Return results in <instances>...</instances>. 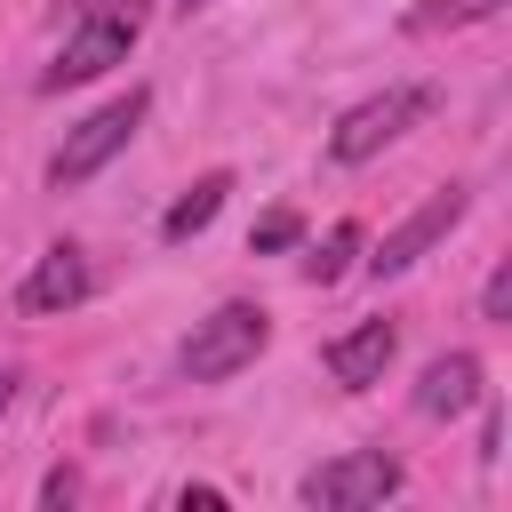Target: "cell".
Instances as JSON below:
<instances>
[{
	"instance_id": "obj_13",
	"label": "cell",
	"mask_w": 512,
	"mask_h": 512,
	"mask_svg": "<svg viewBox=\"0 0 512 512\" xmlns=\"http://www.w3.org/2000/svg\"><path fill=\"white\" fill-rule=\"evenodd\" d=\"M296 232H304V216H296V208H272V216H256V232H248V248H256V256H272V248H288Z\"/></svg>"
},
{
	"instance_id": "obj_5",
	"label": "cell",
	"mask_w": 512,
	"mask_h": 512,
	"mask_svg": "<svg viewBox=\"0 0 512 512\" xmlns=\"http://www.w3.org/2000/svg\"><path fill=\"white\" fill-rule=\"evenodd\" d=\"M312 512H368V504H384V496H400V456H384V448H352V456H328L320 472H304V488H296Z\"/></svg>"
},
{
	"instance_id": "obj_12",
	"label": "cell",
	"mask_w": 512,
	"mask_h": 512,
	"mask_svg": "<svg viewBox=\"0 0 512 512\" xmlns=\"http://www.w3.org/2000/svg\"><path fill=\"white\" fill-rule=\"evenodd\" d=\"M352 248H360V224H336V232H328V240H320V248L304 256V280H320V288H328V280H344Z\"/></svg>"
},
{
	"instance_id": "obj_15",
	"label": "cell",
	"mask_w": 512,
	"mask_h": 512,
	"mask_svg": "<svg viewBox=\"0 0 512 512\" xmlns=\"http://www.w3.org/2000/svg\"><path fill=\"white\" fill-rule=\"evenodd\" d=\"M72 488H80L72 472H48V480H40V504H72Z\"/></svg>"
},
{
	"instance_id": "obj_10",
	"label": "cell",
	"mask_w": 512,
	"mask_h": 512,
	"mask_svg": "<svg viewBox=\"0 0 512 512\" xmlns=\"http://www.w3.org/2000/svg\"><path fill=\"white\" fill-rule=\"evenodd\" d=\"M224 192H232V176H224V168H208V176H200V184L160 216V240H192V232H208V224H216V208H224Z\"/></svg>"
},
{
	"instance_id": "obj_4",
	"label": "cell",
	"mask_w": 512,
	"mask_h": 512,
	"mask_svg": "<svg viewBox=\"0 0 512 512\" xmlns=\"http://www.w3.org/2000/svg\"><path fill=\"white\" fill-rule=\"evenodd\" d=\"M144 112H152V96H144V88H128V96L96 104V112H88V120H80V128L56 144L48 184H56V192H64V184H88V176H96V168H104V160H112V152H120V144L144 128Z\"/></svg>"
},
{
	"instance_id": "obj_11",
	"label": "cell",
	"mask_w": 512,
	"mask_h": 512,
	"mask_svg": "<svg viewBox=\"0 0 512 512\" xmlns=\"http://www.w3.org/2000/svg\"><path fill=\"white\" fill-rule=\"evenodd\" d=\"M504 0H424L408 8V32H456V24H488Z\"/></svg>"
},
{
	"instance_id": "obj_2",
	"label": "cell",
	"mask_w": 512,
	"mask_h": 512,
	"mask_svg": "<svg viewBox=\"0 0 512 512\" xmlns=\"http://www.w3.org/2000/svg\"><path fill=\"white\" fill-rule=\"evenodd\" d=\"M136 32H144V16H136V8H104V0H96V8L72 24V40L56 48V64L40 72V88H48V96H64V88H80V80H96V72L128 64Z\"/></svg>"
},
{
	"instance_id": "obj_18",
	"label": "cell",
	"mask_w": 512,
	"mask_h": 512,
	"mask_svg": "<svg viewBox=\"0 0 512 512\" xmlns=\"http://www.w3.org/2000/svg\"><path fill=\"white\" fill-rule=\"evenodd\" d=\"M184 8H208V0H184Z\"/></svg>"
},
{
	"instance_id": "obj_1",
	"label": "cell",
	"mask_w": 512,
	"mask_h": 512,
	"mask_svg": "<svg viewBox=\"0 0 512 512\" xmlns=\"http://www.w3.org/2000/svg\"><path fill=\"white\" fill-rule=\"evenodd\" d=\"M264 344H272V312H264V304H216V312L184 336L176 368H184L192 384H224V376H240Z\"/></svg>"
},
{
	"instance_id": "obj_6",
	"label": "cell",
	"mask_w": 512,
	"mask_h": 512,
	"mask_svg": "<svg viewBox=\"0 0 512 512\" xmlns=\"http://www.w3.org/2000/svg\"><path fill=\"white\" fill-rule=\"evenodd\" d=\"M464 208H472V192H464V184H448V192H432V200H424L416 216H400V224H392V232L376 240V256H368V272H376V280H392V272H408L416 256H432V248H440V240H448V232L464 224Z\"/></svg>"
},
{
	"instance_id": "obj_7",
	"label": "cell",
	"mask_w": 512,
	"mask_h": 512,
	"mask_svg": "<svg viewBox=\"0 0 512 512\" xmlns=\"http://www.w3.org/2000/svg\"><path fill=\"white\" fill-rule=\"evenodd\" d=\"M88 288H96V272H88V256L64 240V248H48V256L24 272V288H16V312L48 320V312H72V304H88Z\"/></svg>"
},
{
	"instance_id": "obj_8",
	"label": "cell",
	"mask_w": 512,
	"mask_h": 512,
	"mask_svg": "<svg viewBox=\"0 0 512 512\" xmlns=\"http://www.w3.org/2000/svg\"><path fill=\"white\" fill-rule=\"evenodd\" d=\"M392 352H400V328H392V320H360V328H344V336L320 352V368H328L344 392H368V384H384Z\"/></svg>"
},
{
	"instance_id": "obj_3",
	"label": "cell",
	"mask_w": 512,
	"mask_h": 512,
	"mask_svg": "<svg viewBox=\"0 0 512 512\" xmlns=\"http://www.w3.org/2000/svg\"><path fill=\"white\" fill-rule=\"evenodd\" d=\"M432 112V88H416V80H400V88H384V96H368V104H352L336 128H328V160H344V168H360V160H376L392 136H408L416 120Z\"/></svg>"
},
{
	"instance_id": "obj_16",
	"label": "cell",
	"mask_w": 512,
	"mask_h": 512,
	"mask_svg": "<svg viewBox=\"0 0 512 512\" xmlns=\"http://www.w3.org/2000/svg\"><path fill=\"white\" fill-rule=\"evenodd\" d=\"M8 400H16V376H8V368H0V416H8Z\"/></svg>"
},
{
	"instance_id": "obj_14",
	"label": "cell",
	"mask_w": 512,
	"mask_h": 512,
	"mask_svg": "<svg viewBox=\"0 0 512 512\" xmlns=\"http://www.w3.org/2000/svg\"><path fill=\"white\" fill-rule=\"evenodd\" d=\"M480 320H512V264L488 272V288H480Z\"/></svg>"
},
{
	"instance_id": "obj_9",
	"label": "cell",
	"mask_w": 512,
	"mask_h": 512,
	"mask_svg": "<svg viewBox=\"0 0 512 512\" xmlns=\"http://www.w3.org/2000/svg\"><path fill=\"white\" fill-rule=\"evenodd\" d=\"M480 400V360L472 352H440L424 376H416V408L424 416H464Z\"/></svg>"
},
{
	"instance_id": "obj_17",
	"label": "cell",
	"mask_w": 512,
	"mask_h": 512,
	"mask_svg": "<svg viewBox=\"0 0 512 512\" xmlns=\"http://www.w3.org/2000/svg\"><path fill=\"white\" fill-rule=\"evenodd\" d=\"M64 8H96V0H64Z\"/></svg>"
}]
</instances>
